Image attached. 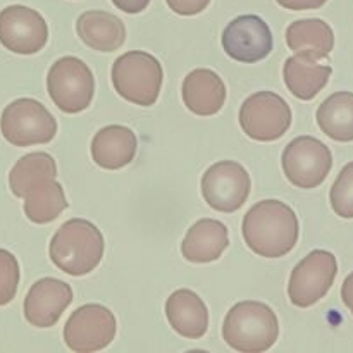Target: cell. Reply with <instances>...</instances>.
I'll return each instance as SVG.
<instances>
[{
    "instance_id": "obj_2",
    "label": "cell",
    "mask_w": 353,
    "mask_h": 353,
    "mask_svg": "<svg viewBox=\"0 0 353 353\" xmlns=\"http://www.w3.org/2000/svg\"><path fill=\"white\" fill-rule=\"evenodd\" d=\"M103 250V234L92 221L69 219L52 236L48 255L59 271L79 278L97 269Z\"/></svg>"
},
{
    "instance_id": "obj_29",
    "label": "cell",
    "mask_w": 353,
    "mask_h": 353,
    "mask_svg": "<svg viewBox=\"0 0 353 353\" xmlns=\"http://www.w3.org/2000/svg\"><path fill=\"white\" fill-rule=\"evenodd\" d=\"M112 3L126 14H140L147 9L150 0H112Z\"/></svg>"
},
{
    "instance_id": "obj_12",
    "label": "cell",
    "mask_w": 353,
    "mask_h": 353,
    "mask_svg": "<svg viewBox=\"0 0 353 353\" xmlns=\"http://www.w3.org/2000/svg\"><path fill=\"white\" fill-rule=\"evenodd\" d=\"M48 26L43 16L26 6L0 10V43L19 55H33L47 45Z\"/></svg>"
},
{
    "instance_id": "obj_20",
    "label": "cell",
    "mask_w": 353,
    "mask_h": 353,
    "mask_svg": "<svg viewBox=\"0 0 353 353\" xmlns=\"http://www.w3.org/2000/svg\"><path fill=\"white\" fill-rule=\"evenodd\" d=\"M286 45L295 55L309 61L330 57L334 48V33L323 19H300L286 28Z\"/></svg>"
},
{
    "instance_id": "obj_1",
    "label": "cell",
    "mask_w": 353,
    "mask_h": 353,
    "mask_svg": "<svg viewBox=\"0 0 353 353\" xmlns=\"http://www.w3.org/2000/svg\"><path fill=\"white\" fill-rule=\"evenodd\" d=\"M241 233L247 247L259 257H285L299 241V217L285 202L262 200L247 212Z\"/></svg>"
},
{
    "instance_id": "obj_9",
    "label": "cell",
    "mask_w": 353,
    "mask_h": 353,
    "mask_svg": "<svg viewBox=\"0 0 353 353\" xmlns=\"http://www.w3.org/2000/svg\"><path fill=\"white\" fill-rule=\"evenodd\" d=\"M117 323L112 310L100 303H86L69 316L64 341L69 350L93 353L109 347L116 338Z\"/></svg>"
},
{
    "instance_id": "obj_7",
    "label": "cell",
    "mask_w": 353,
    "mask_h": 353,
    "mask_svg": "<svg viewBox=\"0 0 353 353\" xmlns=\"http://www.w3.org/2000/svg\"><path fill=\"white\" fill-rule=\"evenodd\" d=\"M283 171L293 186L302 190L317 188L326 181L333 155L330 147L314 137H299L283 150Z\"/></svg>"
},
{
    "instance_id": "obj_28",
    "label": "cell",
    "mask_w": 353,
    "mask_h": 353,
    "mask_svg": "<svg viewBox=\"0 0 353 353\" xmlns=\"http://www.w3.org/2000/svg\"><path fill=\"white\" fill-rule=\"evenodd\" d=\"M281 7L290 10H310L323 7L327 0H276Z\"/></svg>"
},
{
    "instance_id": "obj_11",
    "label": "cell",
    "mask_w": 353,
    "mask_h": 353,
    "mask_svg": "<svg viewBox=\"0 0 353 353\" xmlns=\"http://www.w3.org/2000/svg\"><path fill=\"white\" fill-rule=\"evenodd\" d=\"M250 174L234 161H221L210 165L202 178V195L210 209L217 212H236L250 195Z\"/></svg>"
},
{
    "instance_id": "obj_3",
    "label": "cell",
    "mask_w": 353,
    "mask_h": 353,
    "mask_svg": "<svg viewBox=\"0 0 353 353\" xmlns=\"http://www.w3.org/2000/svg\"><path fill=\"white\" fill-rule=\"evenodd\" d=\"M279 323L268 303L245 300L231 307L223 323V338L241 353L268 352L278 341Z\"/></svg>"
},
{
    "instance_id": "obj_25",
    "label": "cell",
    "mask_w": 353,
    "mask_h": 353,
    "mask_svg": "<svg viewBox=\"0 0 353 353\" xmlns=\"http://www.w3.org/2000/svg\"><path fill=\"white\" fill-rule=\"evenodd\" d=\"M330 202L334 214L343 219H353V162H348L330 192Z\"/></svg>"
},
{
    "instance_id": "obj_21",
    "label": "cell",
    "mask_w": 353,
    "mask_h": 353,
    "mask_svg": "<svg viewBox=\"0 0 353 353\" xmlns=\"http://www.w3.org/2000/svg\"><path fill=\"white\" fill-rule=\"evenodd\" d=\"M333 69L331 65L317 64L300 55L286 59L283 65V79L293 97L300 100L316 99L317 93L327 85Z\"/></svg>"
},
{
    "instance_id": "obj_16",
    "label": "cell",
    "mask_w": 353,
    "mask_h": 353,
    "mask_svg": "<svg viewBox=\"0 0 353 353\" xmlns=\"http://www.w3.org/2000/svg\"><path fill=\"white\" fill-rule=\"evenodd\" d=\"M138 140L133 130L110 124L95 133L92 140V157L99 168L117 171L131 164L137 155Z\"/></svg>"
},
{
    "instance_id": "obj_5",
    "label": "cell",
    "mask_w": 353,
    "mask_h": 353,
    "mask_svg": "<svg viewBox=\"0 0 353 353\" xmlns=\"http://www.w3.org/2000/svg\"><path fill=\"white\" fill-rule=\"evenodd\" d=\"M0 131L14 147L45 145L57 134V121L38 100L17 99L3 109Z\"/></svg>"
},
{
    "instance_id": "obj_14",
    "label": "cell",
    "mask_w": 353,
    "mask_h": 353,
    "mask_svg": "<svg viewBox=\"0 0 353 353\" xmlns=\"http://www.w3.org/2000/svg\"><path fill=\"white\" fill-rule=\"evenodd\" d=\"M72 303V290L68 283L55 278L38 279L24 299V317L40 330L57 324L62 314Z\"/></svg>"
},
{
    "instance_id": "obj_10",
    "label": "cell",
    "mask_w": 353,
    "mask_h": 353,
    "mask_svg": "<svg viewBox=\"0 0 353 353\" xmlns=\"http://www.w3.org/2000/svg\"><path fill=\"white\" fill-rule=\"evenodd\" d=\"M338 274V262L331 252L314 250L292 271L288 283L290 302L300 309L312 307L327 295Z\"/></svg>"
},
{
    "instance_id": "obj_23",
    "label": "cell",
    "mask_w": 353,
    "mask_h": 353,
    "mask_svg": "<svg viewBox=\"0 0 353 353\" xmlns=\"http://www.w3.org/2000/svg\"><path fill=\"white\" fill-rule=\"evenodd\" d=\"M321 131L334 141H353V93L336 92L327 97L317 109Z\"/></svg>"
},
{
    "instance_id": "obj_8",
    "label": "cell",
    "mask_w": 353,
    "mask_h": 353,
    "mask_svg": "<svg viewBox=\"0 0 353 353\" xmlns=\"http://www.w3.org/2000/svg\"><path fill=\"white\" fill-rule=\"evenodd\" d=\"M240 126L255 141H276L292 126V109L274 92H257L240 107Z\"/></svg>"
},
{
    "instance_id": "obj_13",
    "label": "cell",
    "mask_w": 353,
    "mask_h": 353,
    "mask_svg": "<svg viewBox=\"0 0 353 353\" xmlns=\"http://www.w3.org/2000/svg\"><path fill=\"white\" fill-rule=\"evenodd\" d=\"M223 48L233 61L254 64L272 50V33L262 17L245 14L231 21L223 31Z\"/></svg>"
},
{
    "instance_id": "obj_15",
    "label": "cell",
    "mask_w": 353,
    "mask_h": 353,
    "mask_svg": "<svg viewBox=\"0 0 353 353\" xmlns=\"http://www.w3.org/2000/svg\"><path fill=\"white\" fill-rule=\"evenodd\" d=\"M183 102L196 116H214L226 102V85L212 69L199 68L186 74L181 88Z\"/></svg>"
},
{
    "instance_id": "obj_19",
    "label": "cell",
    "mask_w": 353,
    "mask_h": 353,
    "mask_svg": "<svg viewBox=\"0 0 353 353\" xmlns=\"http://www.w3.org/2000/svg\"><path fill=\"white\" fill-rule=\"evenodd\" d=\"M76 33L83 43L97 52H114L126 41V26L107 10H86L76 21Z\"/></svg>"
},
{
    "instance_id": "obj_17",
    "label": "cell",
    "mask_w": 353,
    "mask_h": 353,
    "mask_svg": "<svg viewBox=\"0 0 353 353\" xmlns=\"http://www.w3.org/2000/svg\"><path fill=\"white\" fill-rule=\"evenodd\" d=\"M165 316L172 330L188 340H200L209 330L205 302L192 290H176L165 302Z\"/></svg>"
},
{
    "instance_id": "obj_24",
    "label": "cell",
    "mask_w": 353,
    "mask_h": 353,
    "mask_svg": "<svg viewBox=\"0 0 353 353\" xmlns=\"http://www.w3.org/2000/svg\"><path fill=\"white\" fill-rule=\"evenodd\" d=\"M57 176V165H55L54 157L47 152H34L21 157L14 164L9 174L10 192L16 196L23 199L24 193L34 185L47 178H55Z\"/></svg>"
},
{
    "instance_id": "obj_18",
    "label": "cell",
    "mask_w": 353,
    "mask_h": 353,
    "mask_svg": "<svg viewBox=\"0 0 353 353\" xmlns=\"http://www.w3.org/2000/svg\"><path fill=\"white\" fill-rule=\"evenodd\" d=\"M228 247V228L221 221L200 219L186 233L181 243V254L193 264H209L217 261Z\"/></svg>"
},
{
    "instance_id": "obj_26",
    "label": "cell",
    "mask_w": 353,
    "mask_h": 353,
    "mask_svg": "<svg viewBox=\"0 0 353 353\" xmlns=\"http://www.w3.org/2000/svg\"><path fill=\"white\" fill-rule=\"evenodd\" d=\"M19 286V264L10 252L0 248V307L14 300Z\"/></svg>"
},
{
    "instance_id": "obj_6",
    "label": "cell",
    "mask_w": 353,
    "mask_h": 353,
    "mask_svg": "<svg viewBox=\"0 0 353 353\" xmlns=\"http://www.w3.org/2000/svg\"><path fill=\"white\" fill-rule=\"evenodd\" d=\"M47 92L62 112H83L88 109L95 95L92 69L78 57H61L48 69Z\"/></svg>"
},
{
    "instance_id": "obj_27",
    "label": "cell",
    "mask_w": 353,
    "mask_h": 353,
    "mask_svg": "<svg viewBox=\"0 0 353 353\" xmlns=\"http://www.w3.org/2000/svg\"><path fill=\"white\" fill-rule=\"evenodd\" d=\"M165 2L169 9L179 16H196L207 9L210 0H165Z\"/></svg>"
},
{
    "instance_id": "obj_30",
    "label": "cell",
    "mask_w": 353,
    "mask_h": 353,
    "mask_svg": "<svg viewBox=\"0 0 353 353\" xmlns=\"http://www.w3.org/2000/svg\"><path fill=\"white\" fill-rule=\"evenodd\" d=\"M341 299H343V303L348 307V310L353 316V272L347 276V279L343 281V286H341Z\"/></svg>"
},
{
    "instance_id": "obj_4",
    "label": "cell",
    "mask_w": 353,
    "mask_h": 353,
    "mask_svg": "<svg viewBox=\"0 0 353 353\" xmlns=\"http://www.w3.org/2000/svg\"><path fill=\"white\" fill-rule=\"evenodd\" d=\"M164 71L157 57L143 50H131L114 61L112 85L134 105L150 107L161 95Z\"/></svg>"
},
{
    "instance_id": "obj_22",
    "label": "cell",
    "mask_w": 353,
    "mask_h": 353,
    "mask_svg": "<svg viewBox=\"0 0 353 353\" xmlns=\"http://www.w3.org/2000/svg\"><path fill=\"white\" fill-rule=\"evenodd\" d=\"M24 214L34 224H48L68 209L64 188L55 178L41 179L24 193Z\"/></svg>"
}]
</instances>
